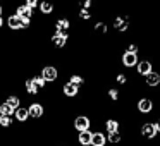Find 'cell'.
Segmentation results:
<instances>
[{
    "instance_id": "obj_1",
    "label": "cell",
    "mask_w": 160,
    "mask_h": 146,
    "mask_svg": "<svg viewBox=\"0 0 160 146\" xmlns=\"http://www.w3.org/2000/svg\"><path fill=\"white\" fill-rule=\"evenodd\" d=\"M5 24L11 31H19V29H22V17H19L18 14H11L5 21Z\"/></svg>"
},
{
    "instance_id": "obj_2",
    "label": "cell",
    "mask_w": 160,
    "mask_h": 146,
    "mask_svg": "<svg viewBox=\"0 0 160 146\" xmlns=\"http://www.w3.org/2000/svg\"><path fill=\"white\" fill-rule=\"evenodd\" d=\"M57 76H59V72H57V69L53 66H47V67H43V69H42V77L47 81V83L55 81Z\"/></svg>"
},
{
    "instance_id": "obj_3",
    "label": "cell",
    "mask_w": 160,
    "mask_h": 146,
    "mask_svg": "<svg viewBox=\"0 0 160 146\" xmlns=\"http://www.w3.org/2000/svg\"><path fill=\"white\" fill-rule=\"evenodd\" d=\"M74 127H76V131H79V132L90 131V119L84 117V115L76 117V120H74Z\"/></svg>"
},
{
    "instance_id": "obj_4",
    "label": "cell",
    "mask_w": 160,
    "mask_h": 146,
    "mask_svg": "<svg viewBox=\"0 0 160 146\" xmlns=\"http://www.w3.org/2000/svg\"><path fill=\"white\" fill-rule=\"evenodd\" d=\"M28 112H29V117L40 119V117L43 115V112H45V108H43L42 103H38V101H33V103L28 107Z\"/></svg>"
},
{
    "instance_id": "obj_5",
    "label": "cell",
    "mask_w": 160,
    "mask_h": 146,
    "mask_svg": "<svg viewBox=\"0 0 160 146\" xmlns=\"http://www.w3.org/2000/svg\"><path fill=\"white\" fill-rule=\"evenodd\" d=\"M14 119L19 122V124H22V122H26L29 119V112H28V107H19L18 110H16L14 114Z\"/></svg>"
},
{
    "instance_id": "obj_6",
    "label": "cell",
    "mask_w": 160,
    "mask_h": 146,
    "mask_svg": "<svg viewBox=\"0 0 160 146\" xmlns=\"http://www.w3.org/2000/svg\"><path fill=\"white\" fill-rule=\"evenodd\" d=\"M16 14H18L19 17H22V19H31V17H33V11H31V9H29L26 4L18 5V9H16Z\"/></svg>"
},
{
    "instance_id": "obj_7",
    "label": "cell",
    "mask_w": 160,
    "mask_h": 146,
    "mask_svg": "<svg viewBox=\"0 0 160 146\" xmlns=\"http://www.w3.org/2000/svg\"><path fill=\"white\" fill-rule=\"evenodd\" d=\"M52 41H53L55 46L62 48V46L67 43V33H55V35L52 36Z\"/></svg>"
},
{
    "instance_id": "obj_8",
    "label": "cell",
    "mask_w": 160,
    "mask_h": 146,
    "mask_svg": "<svg viewBox=\"0 0 160 146\" xmlns=\"http://www.w3.org/2000/svg\"><path fill=\"white\" fill-rule=\"evenodd\" d=\"M5 103L11 105V107L14 108V110H18V108L21 107V96H19V95H16V93H12V95H9V96H7Z\"/></svg>"
},
{
    "instance_id": "obj_9",
    "label": "cell",
    "mask_w": 160,
    "mask_h": 146,
    "mask_svg": "<svg viewBox=\"0 0 160 146\" xmlns=\"http://www.w3.org/2000/svg\"><path fill=\"white\" fill-rule=\"evenodd\" d=\"M24 90H26V93H28L29 96H35V95L40 91V90H38V86H36V84L33 83V79H28V81L24 83Z\"/></svg>"
},
{
    "instance_id": "obj_10",
    "label": "cell",
    "mask_w": 160,
    "mask_h": 146,
    "mask_svg": "<svg viewBox=\"0 0 160 146\" xmlns=\"http://www.w3.org/2000/svg\"><path fill=\"white\" fill-rule=\"evenodd\" d=\"M155 132H157L155 124H145L141 127V134L145 136V138H153V136H155Z\"/></svg>"
},
{
    "instance_id": "obj_11",
    "label": "cell",
    "mask_w": 160,
    "mask_h": 146,
    "mask_svg": "<svg viewBox=\"0 0 160 146\" xmlns=\"http://www.w3.org/2000/svg\"><path fill=\"white\" fill-rule=\"evenodd\" d=\"M69 26H71V22L67 19H59L55 22V33H66L69 29Z\"/></svg>"
},
{
    "instance_id": "obj_12",
    "label": "cell",
    "mask_w": 160,
    "mask_h": 146,
    "mask_svg": "<svg viewBox=\"0 0 160 146\" xmlns=\"http://www.w3.org/2000/svg\"><path fill=\"white\" fill-rule=\"evenodd\" d=\"M122 62H124V66L131 67V66H134V64L138 62V55H134V53H129V52H126V53H124V57H122Z\"/></svg>"
},
{
    "instance_id": "obj_13",
    "label": "cell",
    "mask_w": 160,
    "mask_h": 146,
    "mask_svg": "<svg viewBox=\"0 0 160 146\" xmlns=\"http://www.w3.org/2000/svg\"><path fill=\"white\" fill-rule=\"evenodd\" d=\"M16 110L11 107V105H7L5 101H2L0 103V115H7V117H14Z\"/></svg>"
},
{
    "instance_id": "obj_14",
    "label": "cell",
    "mask_w": 160,
    "mask_h": 146,
    "mask_svg": "<svg viewBox=\"0 0 160 146\" xmlns=\"http://www.w3.org/2000/svg\"><path fill=\"white\" fill-rule=\"evenodd\" d=\"M138 72L143 74V76H148L150 72H152V64L146 62V60H143V62L138 64Z\"/></svg>"
},
{
    "instance_id": "obj_15",
    "label": "cell",
    "mask_w": 160,
    "mask_h": 146,
    "mask_svg": "<svg viewBox=\"0 0 160 146\" xmlns=\"http://www.w3.org/2000/svg\"><path fill=\"white\" fill-rule=\"evenodd\" d=\"M105 136L102 132H93V138H91V144L93 146H103L105 144Z\"/></svg>"
},
{
    "instance_id": "obj_16",
    "label": "cell",
    "mask_w": 160,
    "mask_h": 146,
    "mask_svg": "<svg viewBox=\"0 0 160 146\" xmlns=\"http://www.w3.org/2000/svg\"><path fill=\"white\" fill-rule=\"evenodd\" d=\"M62 91H64L66 96H76L78 95V86H74V84H71V83H66L64 88H62Z\"/></svg>"
},
{
    "instance_id": "obj_17",
    "label": "cell",
    "mask_w": 160,
    "mask_h": 146,
    "mask_svg": "<svg viewBox=\"0 0 160 146\" xmlns=\"http://www.w3.org/2000/svg\"><path fill=\"white\" fill-rule=\"evenodd\" d=\"M91 138H93V132H90V131L79 132V143H81L83 146H88V144H91Z\"/></svg>"
},
{
    "instance_id": "obj_18",
    "label": "cell",
    "mask_w": 160,
    "mask_h": 146,
    "mask_svg": "<svg viewBox=\"0 0 160 146\" xmlns=\"http://www.w3.org/2000/svg\"><path fill=\"white\" fill-rule=\"evenodd\" d=\"M138 108H139V112H143V114H148V112L152 110V101H150L148 98H143V100H139Z\"/></svg>"
},
{
    "instance_id": "obj_19",
    "label": "cell",
    "mask_w": 160,
    "mask_h": 146,
    "mask_svg": "<svg viewBox=\"0 0 160 146\" xmlns=\"http://www.w3.org/2000/svg\"><path fill=\"white\" fill-rule=\"evenodd\" d=\"M114 26L119 31H126V29H128V17H117L114 21Z\"/></svg>"
},
{
    "instance_id": "obj_20",
    "label": "cell",
    "mask_w": 160,
    "mask_h": 146,
    "mask_svg": "<svg viewBox=\"0 0 160 146\" xmlns=\"http://www.w3.org/2000/svg\"><path fill=\"white\" fill-rule=\"evenodd\" d=\"M14 124V117H7V115H0V127L2 129H9Z\"/></svg>"
},
{
    "instance_id": "obj_21",
    "label": "cell",
    "mask_w": 160,
    "mask_h": 146,
    "mask_svg": "<svg viewBox=\"0 0 160 146\" xmlns=\"http://www.w3.org/2000/svg\"><path fill=\"white\" fill-rule=\"evenodd\" d=\"M40 12H42V14H50V12L53 11V5L50 4L48 0H43V2H40Z\"/></svg>"
},
{
    "instance_id": "obj_22",
    "label": "cell",
    "mask_w": 160,
    "mask_h": 146,
    "mask_svg": "<svg viewBox=\"0 0 160 146\" xmlns=\"http://www.w3.org/2000/svg\"><path fill=\"white\" fill-rule=\"evenodd\" d=\"M146 83H148L150 86H157V84L160 83V76L157 72H150L148 76H146Z\"/></svg>"
},
{
    "instance_id": "obj_23",
    "label": "cell",
    "mask_w": 160,
    "mask_h": 146,
    "mask_svg": "<svg viewBox=\"0 0 160 146\" xmlns=\"http://www.w3.org/2000/svg\"><path fill=\"white\" fill-rule=\"evenodd\" d=\"M107 131H108V134H112V132H119V124L115 120H107Z\"/></svg>"
},
{
    "instance_id": "obj_24",
    "label": "cell",
    "mask_w": 160,
    "mask_h": 146,
    "mask_svg": "<svg viewBox=\"0 0 160 146\" xmlns=\"http://www.w3.org/2000/svg\"><path fill=\"white\" fill-rule=\"evenodd\" d=\"M31 79H33V83H35L36 86H38V90H40V88H45L47 81L42 77V74H40V76H35V77H31Z\"/></svg>"
},
{
    "instance_id": "obj_25",
    "label": "cell",
    "mask_w": 160,
    "mask_h": 146,
    "mask_svg": "<svg viewBox=\"0 0 160 146\" xmlns=\"http://www.w3.org/2000/svg\"><path fill=\"white\" fill-rule=\"evenodd\" d=\"M69 83H71V84H74V86H78V88H79L81 84L84 83V81H83V77H81V76H71Z\"/></svg>"
},
{
    "instance_id": "obj_26",
    "label": "cell",
    "mask_w": 160,
    "mask_h": 146,
    "mask_svg": "<svg viewBox=\"0 0 160 146\" xmlns=\"http://www.w3.org/2000/svg\"><path fill=\"white\" fill-rule=\"evenodd\" d=\"M24 4L28 5V7L31 9V11H35L36 7H40V2H38V0H26Z\"/></svg>"
},
{
    "instance_id": "obj_27",
    "label": "cell",
    "mask_w": 160,
    "mask_h": 146,
    "mask_svg": "<svg viewBox=\"0 0 160 146\" xmlns=\"http://www.w3.org/2000/svg\"><path fill=\"white\" fill-rule=\"evenodd\" d=\"M108 141L110 143H119L121 141V134H119V132H112V134H108Z\"/></svg>"
},
{
    "instance_id": "obj_28",
    "label": "cell",
    "mask_w": 160,
    "mask_h": 146,
    "mask_svg": "<svg viewBox=\"0 0 160 146\" xmlns=\"http://www.w3.org/2000/svg\"><path fill=\"white\" fill-rule=\"evenodd\" d=\"M95 29H97L98 33H105V31H107V26H105L103 22H98V24L95 26Z\"/></svg>"
},
{
    "instance_id": "obj_29",
    "label": "cell",
    "mask_w": 160,
    "mask_h": 146,
    "mask_svg": "<svg viewBox=\"0 0 160 146\" xmlns=\"http://www.w3.org/2000/svg\"><path fill=\"white\" fill-rule=\"evenodd\" d=\"M79 16H81V17H83V19H90V11H86V9H81V12H79Z\"/></svg>"
},
{
    "instance_id": "obj_30",
    "label": "cell",
    "mask_w": 160,
    "mask_h": 146,
    "mask_svg": "<svg viewBox=\"0 0 160 146\" xmlns=\"http://www.w3.org/2000/svg\"><path fill=\"white\" fill-rule=\"evenodd\" d=\"M108 96H110L112 100H117V98H119V93H117V90H110V91H108Z\"/></svg>"
},
{
    "instance_id": "obj_31",
    "label": "cell",
    "mask_w": 160,
    "mask_h": 146,
    "mask_svg": "<svg viewBox=\"0 0 160 146\" xmlns=\"http://www.w3.org/2000/svg\"><path fill=\"white\" fill-rule=\"evenodd\" d=\"M128 52H129V53H134V55H136V52H138V46H136V45H129V46H128Z\"/></svg>"
},
{
    "instance_id": "obj_32",
    "label": "cell",
    "mask_w": 160,
    "mask_h": 146,
    "mask_svg": "<svg viewBox=\"0 0 160 146\" xmlns=\"http://www.w3.org/2000/svg\"><path fill=\"white\" fill-rule=\"evenodd\" d=\"M90 7H91V2H90V0H84V2H83V9H86V11H88Z\"/></svg>"
},
{
    "instance_id": "obj_33",
    "label": "cell",
    "mask_w": 160,
    "mask_h": 146,
    "mask_svg": "<svg viewBox=\"0 0 160 146\" xmlns=\"http://www.w3.org/2000/svg\"><path fill=\"white\" fill-rule=\"evenodd\" d=\"M117 81H119V83H126V76H124V74H119Z\"/></svg>"
},
{
    "instance_id": "obj_34",
    "label": "cell",
    "mask_w": 160,
    "mask_h": 146,
    "mask_svg": "<svg viewBox=\"0 0 160 146\" xmlns=\"http://www.w3.org/2000/svg\"><path fill=\"white\" fill-rule=\"evenodd\" d=\"M4 24H5V19H4V17H2V16H0V29L4 28Z\"/></svg>"
},
{
    "instance_id": "obj_35",
    "label": "cell",
    "mask_w": 160,
    "mask_h": 146,
    "mask_svg": "<svg viewBox=\"0 0 160 146\" xmlns=\"http://www.w3.org/2000/svg\"><path fill=\"white\" fill-rule=\"evenodd\" d=\"M155 129H157V131L160 132V120H158V122H157V124H155Z\"/></svg>"
},
{
    "instance_id": "obj_36",
    "label": "cell",
    "mask_w": 160,
    "mask_h": 146,
    "mask_svg": "<svg viewBox=\"0 0 160 146\" xmlns=\"http://www.w3.org/2000/svg\"><path fill=\"white\" fill-rule=\"evenodd\" d=\"M2 12H4V7H2V5H0V16H2Z\"/></svg>"
}]
</instances>
